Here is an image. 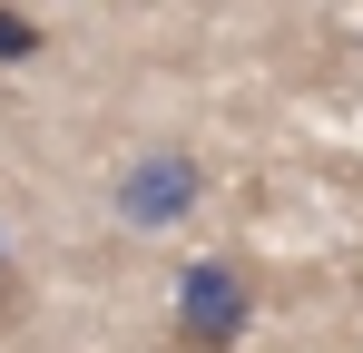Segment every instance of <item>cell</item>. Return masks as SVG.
Instances as JSON below:
<instances>
[{"label": "cell", "mask_w": 363, "mask_h": 353, "mask_svg": "<svg viewBox=\"0 0 363 353\" xmlns=\"http://www.w3.org/2000/svg\"><path fill=\"white\" fill-rule=\"evenodd\" d=\"M255 334V275L236 255H196L177 275V314H167V344L177 353H236Z\"/></svg>", "instance_id": "cell-1"}, {"label": "cell", "mask_w": 363, "mask_h": 353, "mask_svg": "<svg viewBox=\"0 0 363 353\" xmlns=\"http://www.w3.org/2000/svg\"><path fill=\"white\" fill-rule=\"evenodd\" d=\"M196 196H206V167H196L186 147H138V157L118 167V216H128L138 235L177 226V216L196 206Z\"/></svg>", "instance_id": "cell-2"}, {"label": "cell", "mask_w": 363, "mask_h": 353, "mask_svg": "<svg viewBox=\"0 0 363 353\" xmlns=\"http://www.w3.org/2000/svg\"><path fill=\"white\" fill-rule=\"evenodd\" d=\"M20 59H40V20L0 0V69H20Z\"/></svg>", "instance_id": "cell-3"}, {"label": "cell", "mask_w": 363, "mask_h": 353, "mask_svg": "<svg viewBox=\"0 0 363 353\" xmlns=\"http://www.w3.org/2000/svg\"><path fill=\"white\" fill-rule=\"evenodd\" d=\"M30 324V275H20V255H0V334H20Z\"/></svg>", "instance_id": "cell-4"}]
</instances>
